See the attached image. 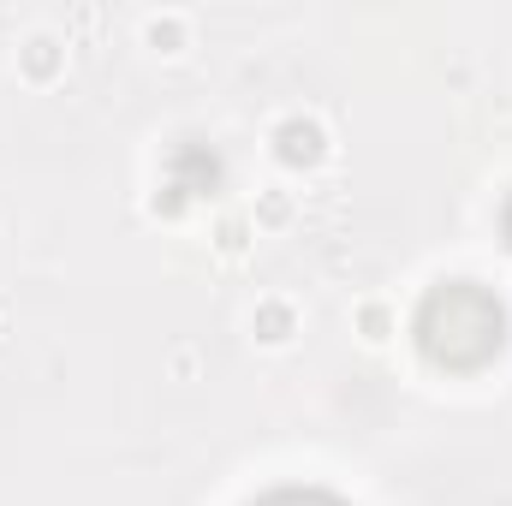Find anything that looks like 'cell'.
Here are the masks:
<instances>
[{"label":"cell","instance_id":"6da1fadb","mask_svg":"<svg viewBox=\"0 0 512 506\" xmlns=\"http://www.w3.org/2000/svg\"><path fill=\"white\" fill-rule=\"evenodd\" d=\"M268 143H274V161L280 167H322V155H328V126L316 120V114H280L274 131H268Z\"/></svg>","mask_w":512,"mask_h":506},{"label":"cell","instance_id":"7a4b0ae2","mask_svg":"<svg viewBox=\"0 0 512 506\" xmlns=\"http://www.w3.org/2000/svg\"><path fill=\"white\" fill-rule=\"evenodd\" d=\"M66 48H72V36H60V30H24L18 36V78L24 84H54V78H66Z\"/></svg>","mask_w":512,"mask_h":506},{"label":"cell","instance_id":"3957f363","mask_svg":"<svg viewBox=\"0 0 512 506\" xmlns=\"http://www.w3.org/2000/svg\"><path fill=\"white\" fill-rule=\"evenodd\" d=\"M298 304L292 298H280V292H268V298H256L251 304V340L256 346H268V352H280V346H292L298 340Z\"/></svg>","mask_w":512,"mask_h":506},{"label":"cell","instance_id":"277c9868","mask_svg":"<svg viewBox=\"0 0 512 506\" xmlns=\"http://www.w3.org/2000/svg\"><path fill=\"white\" fill-rule=\"evenodd\" d=\"M298 221V191H286V185H262L251 203V227L256 233H286Z\"/></svg>","mask_w":512,"mask_h":506},{"label":"cell","instance_id":"5b68a950","mask_svg":"<svg viewBox=\"0 0 512 506\" xmlns=\"http://www.w3.org/2000/svg\"><path fill=\"white\" fill-rule=\"evenodd\" d=\"M143 48H155V54H167V60L185 54V48H191V18L173 12V6H167V12H149V18H143Z\"/></svg>","mask_w":512,"mask_h":506},{"label":"cell","instance_id":"8992f818","mask_svg":"<svg viewBox=\"0 0 512 506\" xmlns=\"http://www.w3.org/2000/svg\"><path fill=\"white\" fill-rule=\"evenodd\" d=\"M352 322H358L364 346H387V340H393V328H399V316H393V304H387V298H364V304L352 310Z\"/></svg>","mask_w":512,"mask_h":506},{"label":"cell","instance_id":"52a82bcc","mask_svg":"<svg viewBox=\"0 0 512 506\" xmlns=\"http://www.w3.org/2000/svg\"><path fill=\"white\" fill-rule=\"evenodd\" d=\"M209 239H215V251L221 256H245L251 251V239H256V227H251V215H221V221L209 227Z\"/></svg>","mask_w":512,"mask_h":506},{"label":"cell","instance_id":"ba28073f","mask_svg":"<svg viewBox=\"0 0 512 506\" xmlns=\"http://www.w3.org/2000/svg\"><path fill=\"white\" fill-rule=\"evenodd\" d=\"M149 215L179 221V215H185V185H167V197H149Z\"/></svg>","mask_w":512,"mask_h":506},{"label":"cell","instance_id":"9c48e42d","mask_svg":"<svg viewBox=\"0 0 512 506\" xmlns=\"http://www.w3.org/2000/svg\"><path fill=\"white\" fill-rule=\"evenodd\" d=\"M72 30H96V6H78L72 12Z\"/></svg>","mask_w":512,"mask_h":506}]
</instances>
